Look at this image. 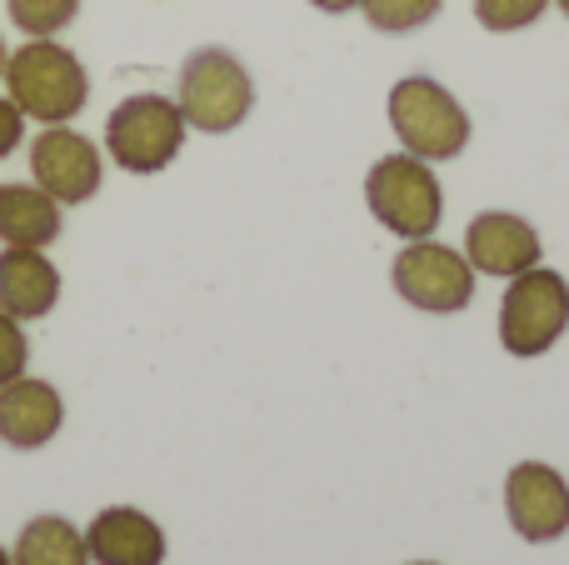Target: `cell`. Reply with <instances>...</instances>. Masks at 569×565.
Listing matches in <instances>:
<instances>
[{"instance_id":"cell-13","label":"cell","mask_w":569,"mask_h":565,"mask_svg":"<svg viewBox=\"0 0 569 565\" xmlns=\"http://www.w3.org/2000/svg\"><path fill=\"white\" fill-rule=\"evenodd\" d=\"M60 300V270L46 250L36 246H6L0 250V310L16 320L50 316Z\"/></svg>"},{"instance_id":"cell-6","label":"cell","mask_w":569,"mask_h":565,"mask_svg":"<svg viewBox=\"0 0 569 565\" xmlns=\"http://www.w3.org/2000/svg\"><path fill=\"white\" fill-rule=\"evenodd\" d=\"M569 330V280L550 266H530L510 276L500 300V346L515 360H535L560 346Z\"/></svg>"},{"instance_id":"cell-24","label":"cell","mask_w":569,"mask_h":565,"mask_svg":"<svg viewBox=\"0 0 569 565\" xmlns=\"http://www.w3.org/2000/svg\"><path fill=\"white\" fill-rule=\"evenodd\" d=\"M555 6H560V10H565V16H569V0H555Z\"/></svg>"},{"instance_id":"cell-21","label":"cell","mask_w":569,"mask_h":565,"mask_svg":"<svg viewBox=\"0 0 569 565\" xmlns=\"http://www.w3.org/2000/svg\"><path fill=\"white\" fill-rule=\"evenodd\" d=\"M310 6L325 16H345V10H360V0H310Z\"/></svg>"},{"instance_id":"cell-11","label":"cell","mask_w":569,"mask_h":565,"mask_svg":"<svg viewBox=\"0 0 569 565\" xmlns=\"http://www.w3.org/2000/svg\"><path fill=\"white\" fill-rule=\"evenodd\" d=\"M66 426V400L50 380L16 376L0 386V440L10 450H40Z\"/></svg>"},{"instance_id":"cell-3","label":"cell","mask_w":569,"mask_h":565,"mask_svg":"<svg viewBox=\"0 0 569 565\" xmlns=\"http://www.w3.org/2000/svg\"><path fill=\"white\" fill-rule=\"evenodd\" d=\"M390 130L400 150L420 160H455L470 146V110L460 106L455 90H445L435 76H405L390 86Z\"/></svg>"},{"instance_id":"cell-15","label":"cell","mask_w":569,"mask_h":565,"mask_svg":"<svg viewBox=\"0 0 569 565\" xmlns=\"http://www.w3.org/2000/svg\"><path fill=\"white\" fill-rule=\"evenodd\" d=\"M10 565H90L86 531H76L66 516H36L26 521Z\"/></svg>"},{"instance_id":"cell-10","label":"cell","mask_w":569,"mask_h":565,"mask_svg":"<svg viewBox=\"0 0 569 565\" xmlns=\"http://www.w3.org/2000/svg\"><path fill=\"white\" fill-rule=\"evenodd\" d=\"M545 240L515 210H480V216L465 226V260L475 266V276H520V270L540 266Z\"/></svg>"},{"instance_id":"cell-9","label":"cell","mask_w":569,"mask_h":565,"mask_svg":"<svg viewBox=\"0 0 569 565\" xmlns=\"http://www.w3.org/2000/svg\"><path fill=\"white\" fill-rule=\"evenodd\" d=\"M505 516L515 536L530 546H550L569 536V480L545 460H520L505 476Z\"/></svg>"},{"instance_id":"cell-16","label":"cell","mask_w":569,"mask_h":565,"mask_svg":"<svg viewBox=\"0 0 569 565\" xmlns=\"http://www.w3.org/2000/svg\"><path fill=\"white\" fill-rule=\"evenodd\" d=\"M440 6L445 0H360V16L380 36H410V30L430 26L440 16Z\"/></svg>"},{"instance_id":"cell-12","label":"cell","mask_w":569,"mask_h":565,"mask_svg":"<svg viewBox=\"0 0 569 565\" xmlns=\"http://www.w3.org/2000/svg\"><path fill=\"white\" fill-rule=\"evenodd\" d=\"M90 565H166V531L136 506L96 511L86 526Z\"/></svg>"},{"instance_id":"cell-17","label":"cell","mask_w":569,"mask_h":565,"mask_svg":"<svg viewBox=\"0 0 569 565\" xmlns=\"http://www.w3.org/2000/svg\"><path fill=\"white\" fill-rule=\"evenodd\" d=\"M6 16L30 40H50L80 16V0H6Z\"/></svg>"},{"instance_id":"cell-2","label":"cell","mask_w":569,"mask_h":565,"mask_svg":"<svg viewBox=\"0 0 569 565\" xmlns=\"http://www.w3.org/2000/svg\"><path fill=\"white\" fill-rule=\"evenodd\" d=\"M176 106L190 130L200 136H230L250 120L256 110V80H250L246 60L226 46H200L180 66Z\"/></svg>"},{"instance_id":"cell-20","label":"cell","mask_w":569,"mask_h":565,"mask_svg":"<svg viewBox=\"0 0 569 565\" xmlns=\"http://www.w3.org/2000/svg\"><path fill=\"white\" fill-rule=\"evenodd\" d=\"M20 140H26V116H20V106L10 96H0V160L10 150H20Z\"/></svg>"},{"instance_id":"cell-18","label":"cell","mask_w":569,"mask_h":565,"mask_svg":"<svg viewBox=\"0 0 569 565\" xmlns=\"http://www.w3.org/2000/svg\"><path fill=\"white\" fill-rule=\"evenodd\" d=\"M555 0H475V20L495 36H515V30H530Z\"/></svg>"},{"instance_id":"cell-14","label":"cell","mask_w":569,"mask_h":565,"mask_svg":"<svg viewBox=\"0 0 569 565\" xmlns=\"http://www.w3.org/2000/svg\"><path fill=\"white\" fill-rule=\"evenodd\" d=\"M0 240H6V246L46 250L50 240H60V200L46 196L36 180H10V186H0Z\"/></svg>"},{"instance_id":"cell-19","label":"cell","mask_w":569,"mask_h":565,"mask_svg":"<svg viewBox=\"0 0 569 565\" xmlns=\"http://www.w3.org/2000/svg\"><path fill=\"white\" fill-rule=\"evenodd\" d=\"M26 360H30V340H26V326L16 316L0 310V386L16 376H26Z\"/></svg>"},{"instance_id":"cell-23","label":"cell","mask_w":569,"mask_h":565,"mask_svg":"<svg viewBox=\"0 0 569 565\" xmlns=\"http://www.w3.org/2000/svg\"><path fill=\"white\" fill-rule=\"evenodd\" d=\"M0 565H10V551L6 546H0Z\"/></svg>"},{"instance_id":"cell-4","label":"cell","mask_w":569,"mask_h":565,"mask_svg":"<svg viewBox=\"0 0 569 565\" xmlns=\"http://www.w3.org/2000/svg\"><path fill=\"white\" fill-rule=\"evenodd\" d=\"M365 206L380 220L390 236L400 240H425L440 230L445 216V190L440 176H435L430 160L410 156V150H395V156H380L365 176Z\"/></svg>"},{"instance_id":"cell-5","label":"cell","mask_w":569,"mask_h":565,"mask_svg":"<svg viewBox=\"0 0 569 565\" xmlns=\"http://www.w3.org/2000/svg\"><path fill=\"white\" fill-rule=\"evenodd\" d=\"M186 116L170 96L140 90L126 96L106 120V156L130 176H160L186 150Z\"/></svg>"},{"instance_id":"cell-8","label":"cell","mask_w":569,"mask_h":565,"mask_svg":"<svg viewBox=\"0 0 569 565\" xmlns=\"http://www.w3.org/2000/svg\"><path fill=\"white\" fill-rule=\"evenodd\" d=\"M30 176L46 196H56L60 206H86L96 200L100 180H106V156L90 136L70 126H46L30 140Z\"/></svg>"},{"instance_id":"cell-25","label":"cell","mask_w":569,"mask_h":565,"mask_svg":"<svg viewBox=\"0 0 569 565\" xmlns=\"http://www.w3.org/2000/svg\"><path fill=\"white\" fill-rule=\"evenodd\" d=\"M410 565H440V561H410Z\"/></svg>"},{"instance_id":"cell-1","label":"cell","mask_w":569,"mask_h":565,"mask_svg":"<svg viewBox=\"0 0 569 565\" xmlns=\"http://www.w3.org/2000/svg\"><path fill=\"white\" fill-rule=\"evenodd\" d=\"M6 96L16 100L26 120L70 126L90 100V76L76 50L60 46L56 36L26 40V46L10 50V60H6Z\"/></svg>"},{"instance_id":"cell-7","label":"cell","mask_w":569,"mask_h":565,"mask_svg":"<svg viewBox=\"0 0 569 565\" xmlns=\"http://www.w3.org/2000/svg\"><path fill=\"white\" fill-rule=\"evenodd\" d=\"M390 280L405 306L425 310V316H460L475 300V280L480 276L465 260V250L425 236V240H405V250L390 266Z\"/></svg>"},{"instance_id":"cell-22","label":"cell","mask_w":569,"mask_h":565,"mask_svg":"<svg viewBox=\"0 0 569 565\" xmlns=\"http://www.w3.org/2000/svg\"><path fill=\"white\" fill-rule=\"evenodd\" d=\"M6 60H10V50H6V36H0V80H6Z\"/></svg>"}]
</instances>
